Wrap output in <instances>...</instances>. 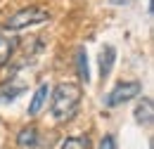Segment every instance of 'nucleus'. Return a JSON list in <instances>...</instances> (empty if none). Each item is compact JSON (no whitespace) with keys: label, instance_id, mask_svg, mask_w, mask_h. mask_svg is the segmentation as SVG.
Wrapping results in <instances>:
<instances>
[{"label":"nucleus","instance_id":"nucleus-6","mask_svg":"<svg viewBox=\"0 0 154 149\" xmlns=\"http://www.w3.org/2000/svg\"><path fill=\"white\" fill-rule=\"evenodd\" d=\"M114 59H116V50L114 45H104L100 50V76L107 78L112 74V66H114Z\"/></svg>","mask_w":154,"mask_h":149},{"label":"nucleus","instance_id":"nucleus-8","mask_svg":"<svg viewBox=\"0 0 154 149\" xmlns=\"http://www.w3.org/2000/svg\"><path fill=\"white\" fill-rule=\"evenodd\" d=\"M24 90H26L24 83H19V85H14L12 81H10V83H2V85H0V104H5V102H14L19 95H24Z\"/></svg>","mask_w":154,"mask_h":149},{"label":"nucleus","instance_id":"nucleus-10","mask_svg":"<svg viewBox=\"0 0 154 149\" xmlns=\"http://www.w3.org/2000/svg\"><path fill=\"white\" fill-rule=\"evenodd\" d=\"M62 149H90V137L88 135H74L62 142Z\"/></svg>","mask_w":154,"mask_h":149},{"label":"nucleus","instance_id":"nucleus-2","mask_svg":"<svg viewBox=\"0 0 154 149\" xmlns=\"http://www.w3.org/2000/svg\"><path fill=\"white\" fill-rule=\"evenodd\" d=\"M45 21H50V12L45 7L31 5V7H24L19 12H14L12 17H7L2 26L7 31H24V29H31V26H40Z\"/></svg>","mask_w":154,"mask_h":149},{"label":"nucleus","instance_id":"nucleus-7","mask_svg":"<svg viewBox=\"0 0 154 149\" xmlns=\"http://www.w3.org/2000/svg\"><path fill=\"white\" fill-rule=\"evenodd\" d=\"M48 97H50V88L48 85H38V90L33 93V99L29 104V116H38L43 111V107H45V102H48Z\"/></svg>","mask_w":154,"mask_h":149},{"label":"nucleus","instance_id":"nucleus-1","mask_svg":"<svg viewBox=\"0 0 154 149\" xmlns=\"http://www.w3.org/2000/svg\"><path fill=\"white\" fill-rule=\"evenodd\" d=\"M81 99H83V90L78 83H59L52 90V104H50L52 118L59 123L71 121L81 109Z\"/></svg>","mask_w":154,"mask_h":149},{"label":"nucleus","instance_id":"nucleus-3","mask_svg":"<svg viewBox=\"0 0 154 149\" xmlns=\"http://www.w3.org/2000/svg\"><path fill=\"white\" fill-rule=\"evenodd\" d=\"M140 93H142V85H140L137 81H121V83L114 85V90L104 97V104H107L109 109H114V107L126 104L128 99H135Z\"/></svg>","mask_w":154,"mask_h":149},{"label":"nucleus","instance_id":"nucleus-5","mask_svg":"<svg viewBox=\"0 0 154 149\" xmlns=\"http://www.w3.org/2000/svg\"><path fill=\"white\" fill-rule=\"evenodd\" d=\"M40 142V135H38V128L36 126H29V128H21L19 135H17V144L19 147H29V149H36Z\"/></svg>","mask_w":154,"mask_h":149},{"label":"nucleus","instance_id":"nucleus-9","mask_svg":"<svg viewBox=\"0 0 154 149\" xmlns=\"http://www.w3.org/2000/svg\"><path fill=\"white\" fill-rule=\"evenodd\" d=\"M76 71H78V78L83 83L90 81V71H88V52L85 47H76Z\"/></svg>","mask_w":154,"mask_h":149},{"label":"nucleus","instance_id":"nucleus-4","mask_svg":"<svg viewBox=\"0 0 154 149\" xmlns=\"http://www.w3.org/2000/svg\"><path fill=\"white\" fill-rule=\"evenodd\" d=\"M133 116H135V121H137L140 126H149L152 118H154V102L149 99V97H142L140 104L135 107Z\"/></svg>","mask_w":154,"mask_h":149},{"label":"nucleus","instance_id":"nucleus-12","mask_svg":"<svg viewBox=\"0 0 154 149\" xmlns=\"http://www.w3.org/2000/svg\"><path fill=\"white\" fill-rule=\"evenodd\" d=\"M100 149H116L114 135H104V137H102V142H100Z\"/></svg>","mask_w":154,"mask_h":149},{"label":"nucleus","instance_id":"nucleus-11","mask_svg":"<svg viewBox=\"0 0 154 149\" xmlns=\"http://www.w3.org/2000/svg\"><path fill=\"white\" fill-rule=\"evenodd\" d=\"M12 50H14V40H12V38H7V36H0V69L10 62Z\"/></svg>","mask_w":154,"mask_h":149}]
</instances>
